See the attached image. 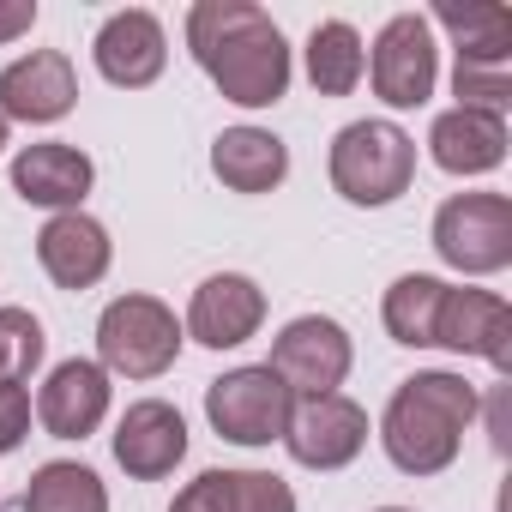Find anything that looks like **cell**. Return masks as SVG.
Returning a JSON list of instances; mask_svg holds the SVG:
<instances>
[{
  "mask_svg": "<svg viewBox=\"0 0 512 512\" xmlns=\"http://www.w3.org/2000/svg\"><path fill=\"white\" fill-rule=\"evenodd\" d=\"M187 49L241 109H272L290 91V43L253 0H199L187 13Z\"/></svg>",
  "mask_w": 512,
  "mask_h": 512,
  "instance_id": "6da1fadb",
  "label": "cell"
},
{
  "mask_svg": "<svg viewBox=\"0 0 512 512\" xmlns=\"http://www.w3.org/2000/svg\"><path fill=\"white\" fill-rule=\"evenodd\" d=\"M470 422H476V386L464 374L428 368L392 392L386 422H380V446L404 476H440L458 458Z\"/></svg>",
  "mask_w": 512,
  "mask_h": 512,
  "instance_id": "7a4b0ae2",
  "label": "cell"
},
{
  "mask_svg": "<svg viewBox=\"0 0 512 512\" xmlns=\"http://www.w3.org/2000/svg\"><path fill=\"white\" fill-rule=\"evenodd\" d=\"M416 181V139L398 121H350L332 139V187L350 205H392Z\"/></svg>",
  "mask_w": 512,
  "mask_h": 512,
  "instance_id": "3957f363",
  "label": "cell"
},
{
  "mask_svg": "<svg viewBox=\"0 0 512 512\" xmlns=\"http://www.w3.org/2000/svg\"><path fill=\"white\" fill-rule=\"evenodd\" d=\"M187 332L157 296H115L97 320V368L127 380H157L175 368Z\"/></svg>",
  "mask_w": 512,
  "mask_h": 512,
  "instance_id": "277c9868",
  "label": "cell"
},
{
  "mask_svg": "<svg viewBox=\"0 0 512 512\" xmlns=\"http://www.w3.org/2000/svg\"><path fill=\"white\" fill-rule=\"evenodd\" d=\"M434 253L464 278L506 272L512 266V199L506 193H452L434 211Z\"/></svg>",
  "mask_w": 512,
  "mask_h": 512,
  "instance_id": "5b68a950",
  "label": "cell"
},
{
  "mask_svg": "<svg viewBox=\"0 0 512 512\" xmlns=\"http://www.w3.org/2000/svg\"><path fill=\"white\" fill-rule=\"evenodd\" d=\"M205 416L235 446H272V440H284V428L296 416V392L266 362L260 368H229L223 380L205 386Z\"/></svg>",
  "mask_w": 512,
  "mask_h": 512,
  "instance_id": "8992f818",
  "label": "cell"
},
{
  "mask_svg": "<svg viewBox=\"0 0 512 512\" xmlns=\"http://www.w3.org/2000/svg\"><path fill=\"white\" fill-rule=\"evenodd\" d=\"M350 362H356L350 332H344L338 320H326V314H302V320H290V326L272 338V362H266V368H272L296 398H326V392L344 386Z\"/></svg>",
  "mask_w": 512,
  "mask_h": 512,
  "instance_id": "52a82bcc",
  "label": "cell"
},
{
  "mask_svg": "<svg viewBox=\"0 0 512 512\" xmlns=\"http://www.w3.org/2000/svg\"><path fill=\"white\" fill-rule=\"evenodd\" d=\"M374 97L392 109H422L434 97L440 79V49H434V25L422 13H398L380 37H374V61H368Z\"/></svg>",
  "mask_w": 512,
  "mask_h": 512,
  "instance_id": "ba28073f",
  "label": "cell"
},
{
  "mask_svg": "<svg viewBox=\"0 0 512 512\" xmlns=\"http://www.w3.org/2000/svg\"><path fill=\"white\" fill-rule=\"evenodd\" d=\"M284 446L296 464L308 470H344L362 458L368 446V410L344 392H326V398H302L290 428H284Z\"/></svg>",
  "mask_w": 512,
  "mask_h": 512,
  "instance_id": "9c48e42d",
  "label": "cell"
},
{
  "mask_svg": "<svg viewBox=\"0 0 512 512\" xmlns=\"http://www.w3.org/2000/svg\"><path fill=\"white\" fill-rule=\"evenodd\" d=\"M266 320V290L241 278V272H217L193 290V308H187V338L205 344V350H235L260 332Z\"/></svg>",
  "mask_w": 512,
  "mask_h": 512,
  "instance_id": "30bf717a",
  "label": "cell"
},
{
  "mask_svg": "<svg viewBox=\"0 0 512 512\" xmlns=\"http://www.w3.org/2000/svg\"><path fill=\"white\" fill-rule=\"evenodd\" d=\"M91 55H97V73H103L109 85H121V91H145V85L169 67V37H163L157 13L127 7V13H109V19H103Z\"/></svg>",
  "mask_w": 512,
  "mask_h": 512,
  "instance_id": "8fae6325",
  "label": "cell"
},
{
  "mask_svg": "<svg viewBox=\"0 0 512 512\" xmlns=\"http://www.w3.org/2000/svg\"><path fill=\"white\" fill-rule=\"evenodd\" d=\"M181 458H187V422H181V410L163 404V398L127 404V416L115 428V464L133 482H163Z\"/></svg>",
  "mask_w": 512,
  "mask_h": 512,
  "instance_id": "7c38bea8",
  "label": "cell"
},
{
  "mask_svg": "<svg viewBox=\"0 0 512 512\" xmlns=\"http://www.w3.org/2000/svg\"><path fill=\"white\" fill-rule=\"evenodd\" d=\"M79 103V73L61 49H31L0 73V121H61Z\"/></svg>",
  "mask_w": 512,
  "mask_h": 512,
  "instance_id": "4fadbf2b",
  "label": "cell"
},
{
  "mask_svg": "<svg viewBox=\"0 0 512 512\" xmlns=\"http://www.w3.org/2000/svg\"><path fill=\"white\" fill-rule=\"evenodd\" d=\"M37 260H43V272H49L61 290H91V284H103V272H109V260H115V241H109V229H103L97 217H85V211H55V217L43 223V235H37Z\"/></svg>",
  "mask_w": 512,
  "mask_h": 512,
  "instance_id": "5bb4252c",
  "label": "cell"
},
{
  "mask_svg": "<svg viewBox=\"0 0 512 512\" xmlns=\"http://www.w3.org/2000/svg\"><path fill=\"white\" fill-rule=\"evenodd\" d=\"M97 169L79 145H61V139H43V145H25L13 157V193L25 205H43V211H79L85 193H91Z\"/></svg>",
  "mask_w": 512,
  "mask_h": 512,
  "instance_id": "9a60e30c",
  "label": "cell"
},
{
  "mask_svg": "<svg viewBox=\"0 0 512 512\" xmlns=\"http://www.w3.org/2000/svg\"><path fill=\"white\" fill-rule=\"evenodd\" d=\"M434 344L506 368V350H512V308H506L494 290H452V284H446V302H440V320H434Z\"/></svg>",
  "mask_w": 512,
  "mask_h": 512,
  "instance_id": "2e32d148",
  "label": "cell"
},
{
  "mask_svg": "<svg viewBox=\"0 0 512 512\" xmlns=\"http://www.w3.org/2000/svg\"><path fill=\"white\" fill-rule=\"evenodd\" d=\"M37 416H43V428H49L55 440H85V434H97L103 416H109V374H103L97 362H85V356L61 362V368L43 380V392H37Z\"/></svg>",
  "mask_w": 512,
  "mask_h": 512,
  "instance_id": "e0dca14e",
  "label": "cell"
},
{
  "mask_svg": "<svg viewBox=\"0 0 512 512\" xmlns=\"http://www.w3.org/2000/svg\"><path fill=\"white\" fill-rule=\"evenodd\" d=\"M428 151L446 175H488L506 163V115L488 109H446L428 127Z\"/></svg>",
  "mask_w": 512,
  "mask_h": 512,
  "instance_id": "ac0fdd59",
  "label": "cell"
},
{
  "mask_svg": "<svg viewBox=\"0 0 512 512\" xmlns=\"http://www.w3.org/2000/svg\"><path fill=\"white\" fill-rule=\"evenodd\" d=\"M169 512H296V494L272 470H205L175 494Z\"/></svg>",
  "mask_w": 512,
  "mask_h": 512,
  "instance_id": "d6986e66",
  "label": "cell"
},
{
  "mask_svg": "<svg viewBox=\"0 0 512 512\" xmlns=\"http://www.w3.org/2000/svg\"><path fill=\"white\" fill-rule=\"evenodd\" d=\"M211 175L229 193H272L290 175V145L266 127H229L211 145Z\"/></svg>",
  "mask_w": 512,
  "mask_h": 512,
  "instance_id": "ffe728a7",
  "label": "cell"
},
{
  "mask_svg": "<svg viewBox=\"0 0 512 512\" xmlns=\"http://www.w3.org/2000/svg\"><path fill=\"white\" fill-rule=\"evenodd\" d=\"M452 43H458V67H494L512 73V13L506 7H440L434 13Z\"/></svg>",
  "mask_w": 512,
  "mask_h": 512,
  "instance_id": "44dd1931",
  "label": "cell"
},
{
  "mask_svg": "<svg viewBox=\"0 0 512 512\" xmlns=\"http://www.w3.org/2000/svg\"><path fill=\"white\" fill-rule=\"evenodd\" d=\"M362 73H368V49H362L356 25H344V19L314 25V37H308V79H314V91L320 97H350L362 85Z\"/></svg>",
  "mask_w": 512,
  "mask_h": 512,
  "instance_id": "7402d4cb",
  "label": "cell"
},
{
  "mask_svg": "<svg viewBox=\"0 0 512 512\" xmlns=\"http://www.w3.org/2000/svg\"><path fill=\"white\" fill-rule=\"evenodd\" d=\"M440 302H446V284H440V278H428V272L398 278V284L386 290V308H380L392 344H404V350H428V344H434Z\"/></svg>",
  "mask_w": 512,
  "mask_h": 512,
  "instance_id": "603a6c76",
  "label": "cell"
},
{
  "mask_svg": "<svg viewBox=\"0 0 512 512\" xmlns=\"http://www.w3.org/2000/svg\"><path fill=\"white\" fill-rule=\"evenodd\" d=\"M25 512H109V488L91 464H73V458H55L31 476L25 488Z\"/></svg>",
  "mask_w": 512,
  "mask_h": 512,
  "instance_id": "cb8c5ba5",
  "label": "cell"
},
{
  "mask_svg": "<svg viewBox=\"0 0 512 512\" xmlns=\"http://www.w3.org/2000/svg\"><path fill=\"white\" fill-rule=\"evenodd\" d=\"M43 350H49V338L31 308H0V380H13V386L31 380L43 368Z\"/></svg>",
  "mask_w": 512,
  "mask_h": 512,
  "instance_id": "d4e9b609",
  "label": "cell"
},
{
  "mask_svg": "<svg viewBox=\"0 0 512 512\" xmlns=\"http://www.w3.org/2000/svg\"><path fill=\"white\" fill-rule=\"evenodd\" d=\"M452 91H458V109H488V115H500L506 97H512V73H494V67H452Z\"/></svg>",
  "mask_w": 512,
  "mask_h": 512,
  "instance_id": "484cf974",
  "label": "cell"
},
{
  "mask_svg": "<svg viewBox=\"0 0 512 512\" xmlns=\"http://www.w3.org/2000/svg\"><path fill=\"white\" fill-rule=\"evenodd\" d=\"M25 434H31V392L0 380V452H19Z\"/></svg>",
  "mask_w": 512,
  "mask_h": 512,
  "instance_id": "4316f807",
  "label": "cell"
},
{
  "mask_svg": "<svg viewBox=\"0 0 512 512\" xmlns=\"http://www.w3.org/2000/svg\"><path fill=\"white\" fill-rule=\"evenodd\" d=\"M37 25V0H0V43H13Z\"/></svg>",
  "mask_w": 512,
  "mask_h": 512,
  "instance_id": "83f0119b",
  "label": "cell"
},
{
  "mask_svg": "<svg viewBox=\"0 0 512 512\" xmlns=\"http://www.w3.org/2000/svg\"><path fill=\"white\" fill-rule=\"evenodd\" d=\"M0 151H7V121H0Z\"/></svg>",
  "mask_w": 512,
  "mask_h": 512,
  "instance_id": "f1b7e54d",
  "label": "cell"
},
{
  "mask_svg": "<svg viewBox=\"0 0 512 512\" xmlns=\"http://www.w3.org/2000/svg\"><path fill=\"white\" fill-rule=\"evenodd\" d=\"M380 512H404V506H380Z\"/></svg>",
  "mask_w": 512,
  "mask_h": 512,
  "instance_id": "f546056e",
  "label": "cell"
}]
</instances>
